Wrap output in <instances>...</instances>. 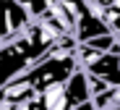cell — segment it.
<instances>
[{
	"label": "cell",
	"mask_w": 120,
	"mask_h": 110,
	"mask_svg": "<svg viewBox=\"0 0 120 110\" xmlns=\"http://www.w3.org/2000/svg\"><path fill=\"white\" fill-rule=\"evenodd\" d=\"M29 65H31L29 55L16 45V39L13 37L3 39V42H0V89H3L8 81L18 79Z\"/></svg>",
	"instance_id": "1"
},
{
	"label": "cell",
	"mask_w": 120,
	"mask_h": 110,
	"mask_svg": "<svg viewBox=\"0 0 120 110\" xmlns=\"http://www.w3.org/2000/svg\"><path fill=\"white\" fill-rule=\"evenodd\" d=\"M29 21H31L29 13L18 3H13V0H0V42L13 37V34H18L21 29H26Z\"/></svg>",
	"instance_id": "2"
},
{
	"label": "cell",
	"mask_w": 120,
	"mask_h": 110,
	"mask_svg": "<svg viewBox=\"0 0 120 110\" xmlns=\"http://www.w3.org/2000/svg\"><path fill=\"white\" fill-rule=\"evenodd\" d=\"M65 100H68V107H78V105L89 102V79H86V73L81 68L68 76V81H65Z\"/></svg>",
	"instance_id": "3"
},
{
	"label": "cell",
	"mask_w": 120,
	"mask_h": 110,
	"mask_svg": "<svg viewBox=\"0 0 120 110\" xmlns=\"http://www.w3.org/2000/svg\"><path fill=\"white\" fill-rule=\"evenodd\" d=\"M13 3H18V5L29 13V18L34 21V18H42V16L47 13V8L55 3V0H13Z\"/></svg>",
	"instance_id": "4"
}]
</instances>
